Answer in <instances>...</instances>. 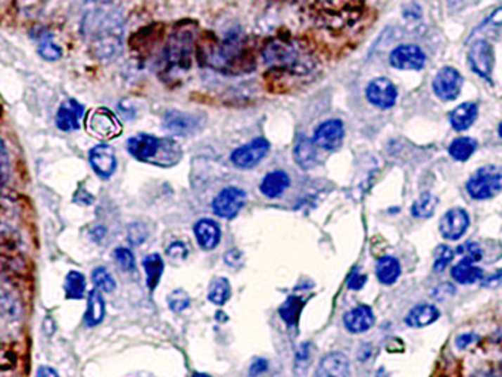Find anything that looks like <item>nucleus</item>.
I'll use <instances>...</instances> for the list:
<instances>
[{
    "instance_id": "obj_1",
    "label": "nucleus",
    "mask_w": 502,
    "mask_h": 377,
    "mask_svg": "<svg viewBox=\"0 0 502 377\" xmlns=\"http://www.w3.org/2000/svg\"><path fill=\"white\" fill-rule=\"evenodd\" d=\"M80 31L93 56L99 60H114L124 46L122 8L117 0H86Z\"/></svg>"
},
{
    "instance_id": "obj_2",
    "label": "nucleus",
    "mask_w": 502,
    "mask_h": 377,
    "mask_svg": "<svg viewBox=\"0 0 502 377\" xmlns=\"http://www.w3.org/2000/svg\"><path fill=\"white\" fill-rule=\"evenodd\" d=\"M199 58L203 65L223 74L249 72L254 68L249 67L250 59H247L245 51V36L239 30L230 31L221 41L202 47Z\"/></svg>"
},
{
    "instance_id": "obj_3",
    "label": "nucleus",
    "mask_w": 502,
    "mask_h": 377,
    "mask_svg": "<svg viewBox=\"0 0 502 377\" xmlns=\"http://www.w3.org/2000/svg\"><path fill=\"white\" fill-rule=\"evenodd\" d=\"M127 151L137 161L162 168L174 167L183 158V149L179 141L152 134H137L129 139Z\"/></svg>"
},
{
    "instance_id": "obj_4",
    "label": "nucleus",
    "mask_w": 502,
    "mask_h": 377,
    "mask_svg": "<svg viewBox=\"0 0 502 377\" xmlns=\"http://www.w3.org/2000/svg\"><path fill=\"white\" fill-rule=\"evenodd\" d=\"M196 33L192 27H183L172 33L164 47L162 72L167 78H179L192 67Z\"/></svg>"
},
{
    "instance_id": "obj_5",
    "label": "nucleus",
    "mask_w": 502,
    "mask_h": 377,
    "mask_svg": "<svg viewBox=\"0 0 502 377\" xmlns=\"http://www.w3.org/2000/svg\"><path fill=\"white\" fill-rule=\"evenodd\" d=\"M262 58L266 65L292 74H307L312 68L311 58L293 43L274 40L265 47Z\"/></svg>"
},
{
    "instance_id": "obj_6",
    "label": "nucleus",
    "mask_w": 502,
    "mask_h": 377,
    "mask_svg": "<svg viewBox=\"0 0 502 377\" xmlns=\"http://www.w3.org/2000/svg\"><path fill=\"white\" fill-rule=\"evenodd\" d=\"M465 188L473 199H491L502 191V172L494 165L483 167L467 181Z\"/></svg>"
},
{
    "instance_id": "obj_7",
    "label": "nucleus",
    "mask_w": 502,
    "mask_h": 377,
    "mask_svg": "<svg viewBox=\"0 0 502 377\" xmlns=\"http://www.w3.org/2000/svg\"><path fill=\"white\" fill-rule=\"evenodd\" d=\"M86 130L101 140H112L122 133V124L108 108L93 109L86 118Z\"/></svg>"
},
{
    "instance_id": "obj_8",
    "label": "nucleus",
    "mask_w": 502,
    "mask_h": 377,
    "mask_svg": "<svg viewBox=\"0 0 502 377\" xmlns=\"http://www.w3.org/2000/svg\"><path fill=\"white\" fill-rule=\"evenodd\" d=\"M271 143L264 137H257L249 143L234 149L230 155L231 164L240 170H252L269 155Z\"/></svg>"
},
{
    "instance_id": "obj_9",
    "label": "nucleus",
    "mask_w": 502,
    "mask_h": 377,
    "mask_svg": "<svg viewBox=\"0 0 502 377\" xmlns=\"http://www.w3.org/2000/svg\"><path fill=\"white\" fill-rule=\"evenodd\" d=\"M247 193L240 187L229 186L224 187L212 200V211L217 217L224 219H233L238 217L242 208L246 205Z\"/></svg>"
},
{
    "instance_id": "obj_10",
    "label": "nucleus",
    "mask_w": 502,
    "mask_h": 377,
    "mask_svg": "<svg viewBox=\"0 0 502 377\" xmlns=\"http://www.w3.org/2000/svg\"><path fill=\"white\" fill-rule=\"evenodd\" d=\"M427 56L417 44H399L389 55V64L401 71H420L426 67Z\"/></svg>"
},
{
    "instance_id": "obj_11",
    "label": "nucleus",
    "mask_w": 502,
    "mask_h": 377,
    "mask_svg": "<svg viewBox=\"0 0 502 377\" xmlns=\"http://www.w3.org/2000/svg\"><path fill=\"white\" fill-rule=\"evenodd\" d=\"M463 83H464L463 75L460 74L458 70H455L452 67H444L435 75L432 89L437 99H441L444 102H451L460 96V93L463 90Z\"/></svg>"
},
{
    "instance_id": "obj_12",
    "label": "nucleus",
    "mask_w": 502,
    "mask_h": 377,
    "mask_svg": "<svg viewBox=\"0 0 502 377\" xmlns=\"http://www.w3.org/2000/svg\"><path fill=\"white\" fill-rule=\"evenodd\" d=\"M468 64L472 70L484 80L491 82L494 67H495V53L494 47L486 40H476L468 51Z\"/></svg>"
},
{
    "instance_id": "obj_13",
    "label": "nucleus",
    "mask_w": 502,
    "mask_h": 377,
    "mask_svg": "<svg viewBox=\"0 0 502 377\" xmlns=\"http://www.w3.org/2000/svg\"><path fill=\"white\" fill-rule=\"evenodd\" d=\"M367 101L379 109H390L398 101V89L386 77H378L366 87Z\"/></svg>"
},
{
    "instance_id": "obj_14",
    "label": "nucleus",
    "mask_w": 502,
    "mask_h": 377,
    "mask_svg": "<svg viewBox=\"0 0 502 377\" xmlns=\"http://www.w3.org/2000/svg\"><path fill=\"white\" fill-rule=\"evenodd\" d=\"M164 129L176 136H192L203 127V120L199 114L181 111H168L162 121Z\"/></svg>"
},
{
    "instance_id": "obj_15",
    "label": "nucleus",
    "mask_w": 502,
    "mask_h": 377,
    "mask_svg": "<svg viewBox=\"0 0 502 377\" xmlns=\"http://www.w3.org/2000/svg\"><path fill=\"white\" fill-rule=\"evenodd\" d=\"M343 137H345L343 122L337 118H333V120H327L318 125L316 132H314L312 140L316 141V145L320 149L333 152L342 146Z\"/></svg>"
},
{
    "instance_id": "obj_16",
    "label": "nucleus",
    "mask_w": 502,
    "mask_h": 377,
    "mask_svg": "<svg viewBox=\"0 0 502 377\" xmlns=\"http://www.w3.org/2000/svg\"><path fill=\"white\" fill-rule=\"evenodd\" d=\"M89 161L93 171L103 180L112 177L118 167V160L114 148L106 143H101L95 148H91L89 152Z\"/></svg>"
},
{
    "instance_id": "obj_17",
    "label": "nucleus",
    "mask_w": 502,
    "mask_h": 377,
    "mask_svg": "<svg viewBox=\"0 0 502 377\" xmlns=\"http://www.w3.org/2000/svg\"><path fill=\"white\" fill-rule=\"evenodd\" d=\"M84 117V105H82L75 99H67L62 102L55 118L56 127L60 132H75L80 130L82 120Z\"/></svg>"
},
{
    "instance_id": "obj_18",
    "label": "nucleus",
    "mask_w": 502,
    "mask_h": 377,
    "mask_svg": "<svg viewBox=\"0 0 502 377\" xmlns=\"http://www.w3.org/2000/svg\"><path fill=\"white\" fill-rule=\"evenodd\" d=\"M470 226V215L463 208H452L445 212L441 219V230L442 236L448 241H458L465 234Z\"/></svg>"
},
{
    "instance_id": "obj_19",
    "label": "nucleus",
    "mask_w": 502,
    "mask_h": 377,
    "mask_svg": "<svg viewBox=\"0 0 502 377\" xmlns=\"http://www.w3.org/2000/svg\"><path fill=\"white\" fill-rule=\"evenodd\" d=\"M374 312L367 305H358L345 314L343 324L351 333H366L374 326Z\"/></svg>"
},
{
    "instance_id": "obj_20",
    "label": "nucleus",
    "mask_w": 502,
    "mask_h": 377,
    "mask_svg": "<svg viewBox=\"0 0 502 377\" xmlns=\"http://www.w3.org/2000/svg\"><path fill=\"white\" fill-rule=\"evenodd\" d=\"M193 233L198 245L203 250H212L221 242V229L211 218L199 219L193 227Z\"/></svg>"
},
{
    "instance_id": "obj_21",
    "label": "nucleus",
    "mask_w": 502,
    "mask_h": 377,
    "mask_svg": "<svg viewBox=\"0 0 502 377\" xmlns=\"http://www.w3.org/2000/svg\"><path fill=\"white\" fill-rule=\"evenodd\" d=\"M290 186V177L286 171L276 170L265 174L259 183V192L269 199H277L283 195Z\"/></svg>"
},
{
    "instance_id": "obj_22",
    "label": "nucleus",
    "mask_w": 502,
    "mask_h": 377,
    "mask_svg": "<svg viewBox=\"0 0 502 377\" xmlns=\"http://www.w3.org/2000/svg\"><path fill=\"white\" fill-rule=\"evenodd\" d=\"M349 359L342 352H332L326 355L317 369L320 377H347L349 376Z\"/></svg>"
},
{
    "instance_id": "obj_23",
    "label": "nucleus",
    "mask_w": 502,
    "mask_h": 377,
    "mask_svg": "<svg viewBox=\"0 0 502 377\" xmlns=\"http://www.w3.org/2000/svg\"><path fill=\"white\" fill-rule=\"evenodd\" d=\"M316 141L301 136L297 139L296 145L293 148V160L302 170H311L317 165L318 153H317Z\"/></svg>"
},
{
    "instance_id": "obj_24",
    "label": "nucleus",
    "mask_w": 502,
    "mask_h": 377,
    "mask_svg": "<svg viewBox=\"0 0 502 377\" xmlns=\"http://www.w3.org/2000/svg\"><path fill=\"white\" fill-rule=\"evenodd\" d=\"M477 115H479L477 105L473 102H464L455 109H452L449 114V122L453 130L465 132L475 124Z\"/></svg>"
},
{
    "instance_id": "obj_25",
    "label": "nucleus",
    "mask_w": 502,
    "mask_h": 377,
    "mask_svg": "<svg viewBox=\"0 0 502 377\" xmlns=\"http://www.w3.org/2000/svg\"><path fill=\"white\" fill-rule=\"evenodd\" d=\"M98 288L91 289L87 296V309L84 314V324L87 327H96L99 326L106 314V304L103 296Z\"/></svg>"
},
{
    "instance_id": "obj_26",
    "label": "nucleus",
    "mask_w": 502,
    "mask_h": 377,
    "mask_svg": "<svg viewBox=\"0 0 502 377\" xmlns=\"http://www.w3.org/2000/svg\"><path fill=\"white\" fill-rule=\"evenodd\" d=\"M439 316H441V311L435 305L420 304L406 314L405 324L410 327H426L433 324L439 319Z\"/></svg>"
},
{
    "instance_id": "obj_27",
    "label": "nucleus",
    "mask_w": 502,
    "mask_h": 377,
    "mask_svg": "<svg viewBox=\"0 0 502 377\" xmlns=\"http://www.w3.org/2000/svg\"><path fill=\"white\" fill-rule=\"evenodd\" d=\"M401 264L394 257H382L375 264V276H378L382 285L390 286L401 276Z\"/></svg>"
},
{
    "instance_id": "obj_28",
    "label": "nucleus",
    "mask_w": 502,
    "mask_h": 377,
    "mask_svg": "<svg viewBox=\"0 0 502 377\" xmlns=\"http://www.w3.org/2000/svg\"><path fill=\"white\" fill-rule=\"evenodd\" d=\"M164 260L160 254H150L143 260V269L146 273V285L150 293L158 288L161 277L164 274Z\"/></svg>"
},
{
    "instance_id": "obj_29",
    "label": "nucleus",
    "mask_w": 502,
    "mask_h": 377,
    "mask_svg": "<svg viewBox=\"0 0 502 377\" xmlns=\"http://www.w3.org/2000/svg\"><path fill=\"white\" fill-rule=\"evenodd\" d=\"M304 305H305V301L301 296L292 295L283 304L280 305L278 316L289 327H295V326H297V323H300Z\"/></svg>"
},
{
    "instance_id": "obj_30",
    "label": "nucleus",
    "mask_w": 502,
    "mask_h": 377,
    "mask_svg": "<svg viewBox=\"0 0 502 377\" xmlns=\"http://www.w3.org/2000/svg\"><path fill=\"white\" fill-rule=\"evenodd\" d=\"M451 276L455 281L460 283V285H472V283H476L483 279V270L475 267L473 262L461 260L457 265H453Z\"/></svg>"
},
{
    "instance_id": "obj_31",
    "label": "nucleus",
    "mask_w": 502,
    "mask_h": 377,
    "mask_svg": "<svg viewBox=\"0 0 502 377\" xmlns=\"http://www.w3.org/2000/svg\"><path fill=\"white\" fill-rule=\"evenodd\" d=\"M477 149V141L472 137H458L452 140V143L448 148L451 158L458 162H465L472 158L473 153Z\"/></svg>"
},
{
    "instance_id": "obj_32",
    "label": "nucleus",
    "mask_w": 502,
    "mask_h": 377,
    "mask_svg": "<svg viewBox=\"0 0 502 377\" xmlns=\"http://www.w3.org/2000/svg\"><path fill=\"white\" fill-rule=\"evenodd\" d=\"M231 296V285L227 277H215L208 288V300L214 305L223 307Z\"/></svg>"
},
{
    "instance_id": "obj_33",
    "label": "nucleus",
    "mask_w": 502,
    "mask_h": 377,
    "mask_svg": "<svg viewBox=\"0 0 502 377\" xmlns=\"http://www.w3.org/2000/svg\"><path fill=\"white\" fill-rule=\"evenodd\" d=\"M37 52L44 60H59L62 58V49L53 40L51 31H43L37 34Z\"/></svg>"
},
{
    "instance_id": "obj_34",
    "label": "nucleus",
    "mask_w": 502,
    "mask_h": 377,
    "mask_svg": "<svg viewBox=\"0 0 502 377\" xmlns=\"http://www.w3.org/2000/svg\"><path fill=\"white\" fill-rule=\"evenodd\" d=\"M65 296L67 300H83L84 292H86V277L83 273L72 270L67 274L65 283Z\"/></svg>"
},
{
    "instance_id": "obj_35",
    "label": "nucleus",
    "mask_w": 502,
    "mask_h": 377,
    "mask_svg": "<svg viewBox=\"0 0 502 377\" xmlns=\"http://www.w3.org/2000/svg\"><path fill=\"white\" fill-rule=\"evenodd\" d=\"M437 207V198L432 193H423L414 203L411 212L417 218H429L435 214Z\"/></svg>"
},
{
    "instance_id": "obj_36",
    "label": "nucleus",
    "mask_w": 502,
    "mask_h": 377,
    "mask_svg": "<svg viewBox=\"0 0 502 377\" xmlns=\"http://www.w3.org/2000/svg\"><path fill=\"white\" fill-rule=\"evenodd\" d=\"M91 280L95 288L105 293H112L117 289V283L112 274L109 273L105 267H98V269L93 270L91 273Z\"/></svg>"
},
{
    "instance_id": "obj_37",
    "label": "nucleus",
    "mask_w": 502,
    "mask_h": 377,
    "mask_svg": "<svg viewBox=\"0 0 502 377\" xmlns=\"http://www.w3.org/2000/svg\"><path fill=\"white\" fill-rule=\"evenodd\" d=\"M167 302H168V307H169L171 311L183 312L184 309H187L191 307V296L186 290L177 289V290H172L168 295Z\"/></svg>"
},
{
    "instance_id": "obj_38",
    "label": "nucleus",
    "mask_w": 502,
    "mask_h": 377,
    "mask_svg": "<svg viewBox=\"0 0 502 377\" xmlns=\"http://www.w3.org/2000/svg\"><path fill=\"white\" fill-rule=\"evenodd\" d=\"M453 260V250L446 246V245H441L437 246V249L435 250V264H433V270L435 271H444L446 267L452 262Z\"/></svg>"
},
{
    "instance_id": "obj_39",
    "label": "nucleus",
    "mask_w": 502,
    "mask_h": 377,
    "mask_svg": "<svg viewBox=\"0 0 502 377\" xmlns=\"http://www.w3.org/2000/svg\"><path fill=\"white\" fill-rule=\"evenodd\" d=\"M114 260L124 271H134L136 270V258L134 254L129 248H117L114 250Z\"/></svg>"
},
{
    "instance_id": "obj_40",
    "label": "nucleus",
    "mask_w": 502,
    "mask_h": 377,
    "mask_svg": "<svg viewBox=\"0 0 502 377\" xmlns=\"http://www.w3.org/2000/svg\"><path fill=\"white\" fill-rule=\"evenodd\" d=\"M148 234H149V231L145 224L134 223L129 227V238L127 239L131 245H142L148 239Z\"/></svg>"
},
{
    "instance_id": "obj_41",
    "label": "nucleus",
    "mask_w": 502,
    "mask_h": 377,
    "mask_svg": "<svg viewBox=\"0 0 502 377\" xmlns=\"http://www.w3.org/2000/svg\"><path fill=\"white\" fill-rule=\"evenodd\" d=\"M167 257L172 261H184L187 257H189V249H187L184 242H172L168 248H167Z\"/></svg>"
},
{
    "instance_id": "obj_42",
    "label": "nucleus",
    "mask_w": 502,
    "mask_h": 377,
    "mask_svg": "<svg viewBox=\"0 0 502 377\" xmlns=\"http://www.w3.org/2000/svg\"><path fill=\"white\" fill-rule=\"evenodd\" d=\"M458 253L463 255V260L468 261V262L475 264L482 260V249L479 248L477 243H473V242L460 246Z\"/></svg>"
},
{
    "instance_id": "obj_43",
    "label": "nucleus",
    "mask_w": 502,
    "mask_h": 377,
    "mask_svg": "<svg viewBox=\"0 0 502 377\" xmlns=\"http://www.w3.org/2000/svg\"><path fill=\"white\" fill-rule=\"evenodd\" d=\"M311 359V345L309 343H304L302 347L297 350L296 357H295V369L297 370L300 367L307 369L308 363Z\"/></svg>"
},
{
    "instance_id": "obj_44",
    "label": "nucleus",
    "mask_w": 502,
    "mask_h": 377,
    "mask_svg": "<svg viewBox=\"0 0 502 377\" xmlns=\"http://www.w3.org/2000/svg\"><path fill=\"white\" fill-rule=\"evenodd\" d=\"M269 370V361L264 358H257L252 364L249 367V374L250 376H258Z\"/></svg>"
},
{
    "instance_id": "obj_45",
    "label": "nucleus",
    "mask_w": 502,
    "mask_h": 377,
    "mask_svg": "<svg viewBox=\"0 0 502 377\" xmlns=\"http://www.w3.org/2000/svg\"><path fill=\"white\" fill-rule=\"evenodd\" d=\"M477 339L479 338L475 333H464V335L457 338V340H455V345H457L458 350H465V348L470 347V345H473Z\"/></svg>"
},
{
    "instance_id": "obj_46",
    "label": "nucleus",
    "mask_w": 502,
    "mask_h": 377,
    "mask_svg": "<svg viewBox=\"0 0 502 377\" xmlns=\"http://www.w3.org/2000/svg\"><path fill=\"white\" fill-rule=\"evenodd\" d=\"M366 276L364 274H359V273H352L351 277L348 279V288L352 289V290H359V289H363L364 286V283H366Z\"/></svg>"
},
{
    "instance_id": "obj_47",
    "label": "nucleus",
    "mask_w": 502,
    "mask_h": 377,
    "mask_svg": "<svg viewBox=\"0 0 502 377\" xmlns=\"http://www.w3.org/2000/svg\"><path fill=\"white\" fill-rule=\"evenodd\" d=\"M243 261V255L239 249H231L229 250V253L226 254V262L230 265V267H239L240 262Z\"/></svg>"
},
{
    "instance_id": "obj_48",
    "label": "nucleus",
    "mask_w": 502,
    "mask_h": 377,
    "mask_svg": "<svg viewBox=\"0 0 502 377\" xmlns=\"http://www.w3.org/2000/svg\"><path fill=\"white\" fill-rule=\"evenodd\" d=\"M8 152H6V145L5 141H2V184H6L8 180Z\"/></svg>"
},
{
    "instance_id": "obj_49",
    "label": "nucleus",
    "mask_w": 502,
    "mask_h": 377,
    "mask_svg": "<svg viewBox=\"0 0 502 377\" xmlns=\"http://www.w3.org/2000/svg\"><path fill=\"white\" fill-rule=\"evenodd\" d=\"M499 283H502V270H498L491 279H488V280H486V283H484V286H496V285H499Z\"/></svg>"
},
{
    "instance_id": "obj_50",
    "label": "nucleus",
    "mask_w": 502,
    "mask_h": 377,
    "mask_svg": "<svg viewBox=\"0 0 502 377\" xmlns=\"http://www.w3.org/2000/svg\"><path fill=\"white\" fill-rule=\"evenodd\" d=\"M491 23L495 25H502V6L498 8L492 15H491Z\"/></svg>"
},
{
    "instance_id": "obj_51",
    "label": "nucleus",
    "mask_w": 502,
    "mask_h": 377,
    "mask_svg": "<svg viewBox=\"0 0 502 377\" xmlns=\"http://www.w3.org/2000/svg\"><path fill=\"white\" fill-rule=\"evenodd\" d=\"M37 376L39 377H43V376H58V371L51 369V367H41L39 371H37Z\"/></svg>"
},
{
    "instance_id": "obj_52",
    "label": "nucleus",
    "mask_w": 502,
    "mask_h": 377,
    "mask_svg": "<svg viewBox=\"0 0 502 377\" xmlns=\"http://www.w3.org/2000/svg\"><path fill=\"white\" fill-rule=\"evenodd\" d=\"M498 134L502 137V122L499 124V127H498Z\"/></svg>"
}]
</instances>
